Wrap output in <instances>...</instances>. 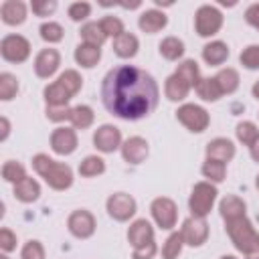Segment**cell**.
Segmentation results:
<instances>
[{
  "label": "cell",
  "mask_w": 259,
  "mask_h": 259,
  "mask_svg": "<svg viewBox=\"0 0 259 259\" xmlns=\"http://www.w3.org/2000/svg\"><path fill=\"white\" fill-rule=\"evenodd\" d=\"M101 101L111 115L138 121L158 107L160 87L148 71L134 65H117L101 81Z\"/></svg>",
  "instance_id": "6da1fadb"
},
{
  "label": "cell",
  "mask_w": 259,
  "mask_h": 259,
  "mask_svg": "<svg viewBox=\"0 0 259 259\" xmlns=\"http://www.w3.org/2000/svg\"><path fill=\"white\" fill-rule=\"evenodd\" d=\"M32 168L34 172L53 188V190H69L73 186V170L65 162L53 160L49 154H36L32 156Z\"/></svg>",
  "instance_id": "7a4b0ae2"
},
{
  "label": "cell",
  "mask_w": 259,
  "mask_h": 259,
  "mask_svg": "<svg viewBox=\"0 0 259 259\" xmlns=\"http://www.w3.org/2000/svg\"><path fill=\"white\" fill-rule=\"evenodd\" d=\"M225 229H227V235H229L231 243L235 245V249L243 255H247L249 251H253L259 245V233L255 231V227L247 219V214L241 219H235V221H227Z\"/></svg>",
  "instance_id": "3957f363"
},
{
  "label": "cell",
  "mask_w": 259,
  "mask_h": 259,
  "mask_svg": "<svg viewBox=\"0 0 259 259\" xmlns=\"http://www.w3.org/2000/svg\"><path fill=\"white\" fill-rule=\"evenodd\" d=\"M217 196H219V190L212 182H196L192 186V192H190V198H188V208H190V217H198V219H204L214 202H217Z\"/></svg>",
  "instance_id": "277c9868"
},
{
  "label": "cell",
  "mask_w": 259,
  "mask_h": 259,
  "mask_svg": "<svg viewBox=\"0 0 259 259\" xmlns=\"http://www.w3.org/2000/svg\"><path fill=\"white\" fill-rule=\"evenodd\" d=\"M223 12L212 4H202L194 12V30L198 36L208 38L214 36L223 28Z\"/></svg>",
  "instance_id": "5b68a950"
},
{
  "label": "cell",
  "mask_w": 259,
  "mask_h": 259,
  "mask_svg": "<svg viewBox=\"0 0 259 259\" xmlns=\"http://www.w3.org/2000/svg\"><path fill=\"white\" fill-rule=\"evenodd\" d=\"M176 119L192 134H202L210 125V115L202 105L196 103H182L176 109Z\"/></svg>",
  "instance_id": "8992f818"
},
{
  "label": "cell",
  "mask_w": 259,
  "mask_h": 259,
  "mask_svg": "<svg viewBox=\"0 0 259 259\" xmlns=\"http://www.w3.org/2000/svg\"><path fill=\"white\" fill-rule=\"evenodd\" d=\"M0 55L6 63L20 65L30 57V42L22 34H6L0 40Z\"/></svg>",
  "instance_id": "52a82bcc"
},
{
  "label": "cell",
  "mask_w": 259,
  "mask_h": 259,
  "mask_svg": "<svg viewBox=\"0 0 259 259\" xmlns=\"http://www.w3.org/2000/svg\"><path fill=\"white\" fill-rule=\"evenodd\" d=\"M150 212H152L154 223L164 231H172L176 227V223H178V206L168 196L154 198L152 204H150Z\"/></svg>",
  "instance_id": "ba28073f"
},
{
  "label": "cell",
  "mask_w": 259,
  "mask_h": 259,
  "mask_svg": "<svg viewBox=\"0 0 259 259\" xmlns=\"http://www.w3.org/2000/svg\"><path fill=\"white\" fill-rule=\"evenodd\" d=\"M105 208H107V214L117 221V223H125L130 221L136 210H138V202L132 194L127 192H113L109 194V198L105 200Z\"/></svg>",
  "instance_id": "9c48e42d"
},
{
  "label": "cell",
  "mask_w": 259,
  "mask_h": 259,
  "mask_svg": "<svg viewBox=\"0 0 259 259\" xmlns=\"http://www.w3.org/2000/svg\"><path fill=\"white\" fill-rule=\"evenodd\" d=\"M67 229L69 233L75 237V239H89L93 237L95 229H97V223H95V217L91 210L87 208H77L73 210L69 217H67Z\"/></svg>",
  "instance_id": "30bf717a"
},
{
  "label": "cell",
  "mask_w": 259,
  "mask_h": 259,
  "mask_svg": "<svg viewBox=\"0 0 259 259\" xmlns=\"http://www.w3.org/2000/svg\"><path fill=\"white\" fill-rule=\"evenodd\" d=\"M49 144H51V150H53L57 156H71V154L77 150V146H79L75 127H67V125L55 127V130L51 132Z\"/></svg>",
  "instance_id": "8fae6325"
},
{
  "label": "cell",
  "mask_w": 259,
  "mask_h": 259,
  "mask_svg": "<svg viewBox=\"0 0 259 259\" xmlns=\"http://www.w3.org/2000/svg\"><path fill=\"white\" fill-rule=\"evenodd\" d=\"M180 235L184 239V245L188 247H202L208 239V223L198 217H188L182 221Z\"/></svg>",
  "instance_id": "7c38bea8"
},
{
  "label": "cell",
  "mask_w": 259,
  "mask_h": 259,
  "mask_svg": "<svg viewBox=\"0 0 259 259\" xmlns=\"http://www.w3.org/2000/svg\"><path fill=\"white\" fill-rule=\"evenodd\" d=\"M121 132L119 127L111 125V123H103L93 132V146L101 152V154H113L115 150L121 148Z\"/></svg>",
  "instance_id": "4fadbf2b"
},
{
  "label": "cell",
  "mask_w": 259,
  "mask_h": 259,
  "mask_svg": "<svg viewBox=\"0 0 259 259\" xmlns=\"http://www.w3.org/2000/svg\"><path fill=\"white\" fill-rule=\"evenodd\" d=\"M61 65V53L53 47L40 49L34 57V75L38 79H51Z\"/></svg>",
  "instance_id": "5bb4252c"
},
{
  "label": "cell",
  "mask_w": 259,
  "mask_h": 259,
  "mask_svg": "<svg viewBox=\"0 0 259 259\" xmlns=\"http://www.w3.org/2000/svg\"><path fill=\"white\" fill-rule=\"evenodd\" d=\"M121 158L127 164H142L150 154V144L142 136H132L121 144Z\"/></svg>",
  "instance_id": "9a60e30c"
},
{
  "label": "cell",
  "mask_w": 259,
  "mask_h": 259,
  "mask_svg": "<svg viewBox=\"0 0 259 259\" xmlns=\"http://www.w3.org/2000/svg\"><path fill=\"white\" fill-rule=\"evenodd\" d=\"M26 4L22 0H4L0 6V18L8 26H20L26 20Z\"/></svg>",
  "instance_id": "2e32d148"
},
{
  "label": "cell",
  "mask_w": 259,
  "mask_h": 259,
  "mask_svg": "<svg viewBox=\"0 0 259 259\" xmlns=\"http://www.w3.org/2000/svg\"><path fill=\"white\" fill-rule=\"evenodd\" d=\"M150 241H154V227H152V223L146 221V219H136L130 225V229H127V243L134 249H138V247H142V245H146Z\"/></svg>",
  "instance_id": "e0dca14e"
},
{
  "label": "cell",
  "mask_w": 259,
  "mask_h": 259,
  "mask_svg": "<svg viewBox=\"0 0 259 259\" xmlns=\"http://www.w3.org/2000/svg\"><path fill=\"white\" fill-rule=\"evenodd\" d=\"M168 24V16L162 12V10H156V8H150V10H144L138 18V26L142 32L146 34H156L160 30H164Z\"/></svg>",
  "instance_id": "ac0fdd59"
},
{
  "label": "cell",
  "mask_w": 259,
  "mask_h": 259,
  "mask_svg": "<svg viewBox=\"0 0 259 259\" xmlns=\"http://www.w3.org/2000/svg\"><path fill=\"white\" fill-rule=\"evenodd\" d=\"M206 158H210V160H219V162H231L233 158H235V154H237V150H235V144L229 140V138H214V140H210L208 144H206Z\"/></svg>",
  "instance_id": "d6986e66"
},
{
  "label": "cell",
  "mask_w": 259,
  "mask_h": 259,
  "mask_svg": "<svg viewBox=\"0 0 259 259\" xmlns=\"http://www.w3.org/2000/svg\"><path fill=\"white\" fill-rule=\"evenodd\" d=\"M231 51H229V45L223 42V40H210L202 47V61L208 65V67H219L223 63H227Z\"/></svg>",
  "instance_id": "ffe728a7"
},
{
  "label": "cell",
  "mask_w": 259,
  "mask_h": 259,
  "mask_svg": "<svg viewBox=\"0 0 259 259\" xmlns=\"http://www.w3.org/2000/svg\"><path fill=\"white\" fill-rule=\"evenodd\" d=\"M245 210H247V204L241 196L237 194H227L221 202H219V212L223 217V221H235V219H241L245 217Z\"/></svg>",
  "instance_id": "44dd1931"
},
{
  "label": "cell",
  "mask_w": 259,
  "mask_h": 259,
  "mask_svg": "<svg viewBox=\"0 0 259 259\" xmlns=\"http://www.w3.org/2000/svg\"><path fill=\"white\" fill-rule=\"evenodd\" d=\"M190 89H192V87H190L180 75H176V73H172V75L166 79V83H164V95H166L168 101H174V103L184 101V99L188 97Z\"/></svg>",
  "instance_id": "7402d4cb"
},
{
  "label": "cell",
  "mask_w": 259,
  "mask_h": 259,
  "mask_svg": "<svg viewBox=\"0 0 259 259\" xmlns=\"http://www.w3.org/2000/svg\"><path fill=\"white\" fill-rule=\"evenodd\" d=\"M75 63L83 69H93L99 61H101V49L99 47H93V45H87V42H79L75 47Z\"/></svg>",
  "instance_id": "603a6c76"
},
{
  "label": "cell",
  "mask_w": 259,
  "mask_h": 259,
  "mask_svg": "<svg viewBox=\"0 0 259 259\" xmlns=\"http://www.w3.org/2000/svg\"><path fill=\"white\" fill-rule=\"evenodd\" d=\"M12 194H14L16 200H20V202H24V204H30V202L38 200V196H40V184H38L34 178L26 176V178L20 180L18 184H14Z\"/></svg>",
  "instance_id": "cb8c5ba5"
},
{
  "label": "cell",
  "mask_w": 259,
  "mask_h": 259,
  "mask_svg": "<svg viewBox=\"0 0 259 259\" xmlns=\"http://www.w3.org/2000/svg\"><path fill=\"white\" fill-rule=\"evenodd\" d=\"M140 51V40L132 32H123L117 38H113V53L119 59H134Z\"/></svg>",
  "instance_id": "d4e9b609"
},
{
  "label": "cell",
  "mask_w": 259,
  "mask_h": 259,
  "mask_svg": "<svg viewBox=\"0 0 259 259\" xmlns=\"http://www.w3.org/2000/svg\"><path fill=\"white\" fill-rule=\"evenodd\" d=\"M158 51H160V55L166 61H180L184 57L186 47H184V40L182 38H178V36H166V38L160 40Z\"/></svg>",
  "instance_id": "484cf974"
},
{
  "label": "cell",
  "mask_w": 259,
  "mask_h": 259,
  "mask_svg": "<svg viewBox=\"0 0 259 259\" xmlns=\"http://www.w3.org/2000/svg\"><path fill=\"white\" fill-rule=\"evenodd\" d=\"M42 97H45L47 105H69V101L73 99V95L59 81L49 83L45 87V91H42Z\"/></svg>",
  "instance_id": "4316f807"
},
{
  "label": "cell",
  "mask_w": 259,
  "mask_h": 259,
  "mask_svg": "<svg viewBox=\"0 0 259 259\" xmlns=\"http://www.w3.org/2000/svg\"><path fill=\"white\" fill-rule=\"evenodd\" d=\"M194 89H196V95H198L202 101L214 103V101H219V99L223 97V91H221V87H219V83H217L214 77H202Z\"/></svg>",
  "instance_id": "83f0119b"
},
{
  "label": "cell",
  "mask_w": 259,
  "mask_h": 259,
  "mask_svg": "<svg viewBox=\"0 0 259 259\" xmlns=\"http://www.w3.org/2000/svg\"><path fill=\"white\" fill-rule=\"evenodd\" d=\"M214 79H217V83H219L223 95H233V93L239 89V81H241L237 69H233V67L221 69V71L214 75Z\"/></svg>",
  "instance_id": "f1b7e54d"
},
{
  "label": "cell",
  "mask_w": 259,
  "mask_h": 259,
  "mask_svg": "<svg viewBox=\"0 0 259 259\" xmlns=\"http://www.w3.org/2000/svg\"><path fill=\"white\" fill-rule=\"evenodd\" d=\"M79 174L83 176V178H95V176H101L103 172H105V160L101 158V156H95V154H91V156H85L81 162H79Z\"/></svg>",
  "instance_id": "f546056e"
},
{
  "label": "cell",
  "mask_w": 259,
  "mask_h": 259,
  "mask_svg": "<svg viewBox=\"0 0 259 259\" xmlns=\"http://www.w3.org/2000/svg\"><path fill=\"white\" fill-rule=\"evenodd\" d=\"M69 121H71V127L75 130H89L95 121V113L89 105H75Z\"/></svg>",
  "instance_id": "4dcf8cb0"
},
{
  "label": "cell",
  "mask_w": 259,
  "mask_h": 259,
  "mask_svg": "<svg viewBox=\"0 0 259 259\" xmlns=\"http://www.w3.org/2000/svg\"><path fill=\"white\" fill-rule=\"evenodd\" d=\"M202 176L206 178V182H212V184H219L227 178V164L225 162H219V160H210L206 158L202 162V168H200Z\"/></svg>",
  "instance_id": "1f68e13d"
},
{
  "label": "cell",
  "mask_w": 259,
  "mask_h": 259,
  "mask_svg": "<svg viewBox=\"0 0 259 259\" xmlns=\"http://www.w3.org/2000/svg\"><path fill=\"white\" fill-rule=\"evenodd\" d=\"M79 36H81L83 42L93 45V47H99V49H101V45L107 40V36H105V32L101 30L99 22H85V24L81 26V30H79Z\"/></svg>",
  "instance_id": "d6a6232c"
},
{
  "label": "cell",
  "mask_w": 259,
  "mask_h": 259,
  "mask_svg": "<svg viewBox=\"0 0 259 259\" xmlns=\"http://www.w3.org/2000/svg\"><path fill=\"white\" fill-rule=\"evenodd\" d=\"M176 75H180L192 89L198 85V81L202 79L200 77V69H198V63L194 61V59H184V61H180V65L176 67V71H174Z\"/></svg>",
  "instance_id": "836d02e7"
},
{
  "label": "cell",
  "mask_w": 259,
  "mask_h": 259,
  "mask_svg": "<svg viewBox=\"0 0 259 259\" xmlns=\"http://www.w3.org/2000/svg\"><path fill=\"white\" fill-rule=\"evenodd\" d=\"M0 174H2V180H4V182L18 184L20 180L26 178V168H24L18 160H6V162L2 164Z\"/></svg>",
  "instance_id": "e575fe53"
},
{
  "label": "cell",
  "mask_w": 259,
  "mask_h": 259,
  "mask_svg": "<svg viewBox=\"0 0 259 259\" xmlns=\"http://www.w3.org/2000/svg\"><path fill=\"white\" fill-rule=\"evenodd\" d=\"M182 247H184V239L180 231L170 233L162 245V259H178V255L182 253Z\"/></svg>",
  "instance_id": "d590c367"
},
{
  "label": "cell",
  "mask_w": 259,
  "mask_h": 259,
  "mask_svg": "<svg viewBox=\"0 0 259 259\" xmlns=\"http://www.w3.org/2000/svg\"><path fill=\"white\" fill-rule=\"evenodd\" d=\"M38 34H40V38H42L45 42L55 45V42H61V40H63L65 30H63V26H61L59 22L49 20V22H42V24L38 26Z\"/></svg>",
  "instance_id": "8d00e7d4"
},
{
  "label": "cell",
  "mask_w": 259,
  "mask_h": 259,
  "mask_svg": "<svg viewBox=\"0 0 259 259\" xmlns=\"http://www.w3.org/2000/svg\"><path fill=\"white\" fill-rule=\"evenodd\" d=\"M57 81L75 97L79 91H81V87H83V77L75 71V69H67V71H63L59 77H57Z\"/></svg>",
  "instance_id": "74e56055"
},
{
  "label": "cell",
  "mask_w": 259,
  "mask_h": 259,
  "mask_svg": "<svg viewBox=\"0 0 259 259\" xmlns=\"http://www.w3.org/2000/svg\"><path fill=\"white\" fill-rule=\"evenodd\" d=\"M18 79L12 73H0V99L2 101H10L16 97L18 93Z\"/></svg>",
  "instance_id": "f35d334b"
},
{
  "label": "cell",
  "mask_w": 259,
  "mask_h": 259,
  "mask_svg": "<svg viewBox=\"0 0 259 259\" xmlns=\"http://www.w3.org/2000/svg\"><path fill=\"white\" fill-rule=\"evenodd\" d=\"M235 136L243 146H251L259 138V127L253 121H239L235 127Z\"/></svg>",
  "instance_id": "ab89813d"
},
{
  "label": "cell",
  "mask_w": 259,
  "mask_h": 259,
  "mask_svg": "<svg viewBox=\"0 0 259 259\" xmlns=\"http://www.w3.org/2000/svg\"><path fill=\"white\" fill-rule=\"evenodd\" d=\"M99 26H101V30L105 32V36H111V38H117L119 34L125 32L121 18H117V16H113V14L103 16V18L99 20Z\"/></svg>",
  "instance_id": "60d3db41"
},
{
  "label": "cell",
  "mask_w": 259,
  "mask_h": 259,
  "mask_svg": "<svg viewBox=\"0 0 259 259\" xmlns=\"http://www.w3.org/2000/svg\"><path fill=\"white\" fill-rule=\"evenodd\" d=\"M239 63L249 69V71H257L259 69V45H249L241 51L239 55Z\"/></svg>",
  "instance_id": "b9f144b4"
},
{
  "label": "cell",
  "mask_w": 259,
  "mask_h": 259,
  "mask_svg": "<svg viewBox=\"0 0 259 259\" xmlns=\"http://www.w3.org/2000/svg\"><path fill=\"white\" fill-rule=\"evenodd\" d=\"M67 14L73 22H81L85 18L91 16V4L85 2V0H77V2H71L69 8H67Z\"/></svg>",
  "instance_id": "7bdbcfd3"
},
{
  "label": "cell",
  "mask_w": 259,
  "mask_h": 259,
  "mask_svg": "<svg viewBox=\"0 0 259 259\" xmlns=\"http://www.w3.org/2000/svg\"><path fill=\"white\" fill-rule=\"evenodd\" d=\"M71 111H73L71 105H47L45 107L47 119L49 121H55V123H61V121L71 119Z\"/></svg>",
  "instance_id": "ee69618b"
},
{
  "label": "cell",
  "mask_w": 259,
  "mask_h": 259,
  "mask_svg": "<svg viewBox=\"0 0 259 259\" xmlns=\"http://www.w3.org/2000/svg\"><path fill=\"white\" fill-rule=\"evenodd\" d=\"M45 255H47L45 253V247L36 239L26 241L22 245V249H20V259H45Z\"/></svg>",
  "instance_id": "f6af8a7d"
},
{
  "label": "cell",
  "mask_w": 259,
  "mask_h": 259,
  "mask_svg": "<svg viewBox=\"0 0 259 259\" xmlns=\"http://www.w3.org/2000/svg\"><path fill=\"white\" fill-rule=\"evenodd\" d=\"M57 0H32L30 2V10L36 16H51L57 10Z\"/></svg>",
  "instance_id": "bcb514c9"
},
{
  "label": "cell",
  "mask_w": 259,
  "mask_h": 259,
  "mask_svg": "<svg viewBox=\"0 0 259 259\" xmlns=\"http://www.w3.org/2000/svg\"><path fill=\"white\" fill-rule=\"evenodd\" d=\"M16 245H18L16 235L8 227H2L0 229V251L2 253H12L16 249Z\"/></svg>",
  "instance_id": "7dc6e473"
},
{
  "label": "cell",
  "mask_w": 259,
  "mask_h": 259,
  "mask_svg": "<svg viewBox=\"0 0 259 259\" xmlns=\"http://www.w3.org/2000/svg\"><path fill=\"white\" fill-rule=\"evenodd\" d=\"M156 253H158V245H156V241H150V243L134 249L132 259H154Z\"/></svg>",
  "instance_id": "c3c4849f"
},
{
  "label": "cell",
  "mask_w": 259,
  "mask_h": 259,
  "mask_svg": "<svg viewBox=\"0 0 259 259\" xmlns=\"http://www.w3.org/2000/svg\"><path fill=\"white\" fill-rule=\"evenodd\" d=\"M245 20H247V24H251L253 28L259 30V2L251 4V6L245 10Z\"/></svg>",
  "instance_id": "681fc988"
},
{
  "label": "cell",
  "mask_w": 259,
  "mask_h": 259,
  "mask_svg": "<svg viewBox=\"0 0 259 259\" xmlns=\"http://www.w3.org/2000/svg\"><path fill=\"white\" fill-rule=\"evenodd\" d=\"M0 127H2V132H0V142H6L8 136H10V121H8L6 117H0Z\"/></svg>",
  "instance_id": "f907efd6"
},
{
  "label": "cell",
  "mask_w": 259,
  "mask_h": 259,
  "mask_svg": "<svg viewBox=\"0 0 259 259\" xmlns=\"http://www.w3.org/2000/svg\"><path fill=\"white\" fill-rule=\"evenodd\" d=\"M249 154H251L253 162H257V164H259V138L249 146Z\"/></svg>",
  "instance_id": "816d5d0a"
},
{
  "label": "cell",
  "mask_w": 259,
  "mask_h": 259,
  "mask_svg": "<svg viewBox=\"0 0 259 259\" xmlns=\"http://www.w3.org/2000/svg\"><path fill=\"white\" fill-rule=\"evenodd\" d=\"M245 259H259V245H257L253 251H249V253L245 255Z\"/></svg>",
  "instance_id": "f5cc1de1"
},
{
  "label": "cell",
  "mask_w": 259,
  "mask_h": 259,
  "mask_svg": "<svg viewBox=\"0 0 259 259\" xmlns=\"http://www.w3.org/2000/svg\"><path fill=\"white\" fill-rule=\"evenodd\" d=\"M251 93H253V97L259 101V81H255V83H253V87H251Z\"/></svg>",
  "instance_id": "db71d44e"
},
{
  "label": "cell",
  "mask_w": 259,
  "mask_h": 259,
  "mask_svg": "<svg viewBox=\"0 0 259 259\" xmlns=\"http://www.w3.org/2000/svg\"><path fill=\"white\" fill-rule=\"evenodd\" d=\"M219 259H239V257H235V255H223V257H219Z\"/></svg>",
  "instance_id": "11a10c76"
},
{
  "label": "cell",
  "mask_w": 259,
  "mask_h": 259,
  "mask_svg": "<svg viewBox=\"0 0 259 259\" xmlns=\"http://www.w3.org/2000/svg\"><path fill=\"white\" fill-rule=\"evenodd\" d=\"M255 186H257V190H259V174H257V178H255Z\"/></svg>",
  "instance_id": "9f6ffc18"
},
{
  "label": "cell",
  "mask_w": 259,
  "mask_h": 259,
  "mask_svg": "<svg viewBox=\"0 0 259 259\" xmlns=\"http://www.w3.org/2000/svg\"><path fill=\"white\" fill-rule=\"evenodd\" d=\"M0 259H8V255H6V253H2V255H0Z\"/></svg>",
  "instance_id": "6f0895ef"
}]
</instances>
